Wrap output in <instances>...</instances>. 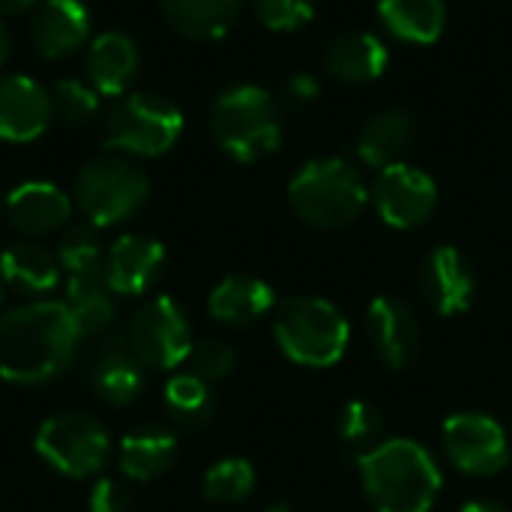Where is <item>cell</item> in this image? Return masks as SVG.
<instances>
[{"label":"cell","instance_id":"1","mask_svg":"<svg viewBox=\"0 0 512 512\" xmlns=\"http://www.w3.org/2000/svg\"><path fill=\"white\" fill-rule=\"evenodd\" d=\"M81 333L60 300H33L0 315V378L21 387L54 381L69 369Z\"/></svg>","mask_w":512,"mask_h":512},{"label":"cell","instance_id":"2","mask_svg":"<svg viewBox=\"0 0 512 512\" xmlns=\"http://www.w3.org/2000/svg\"><path fill=\"white\" fill-rule=\"evenodd\" d=\"M357 465L375 512H429L441 492V471L432 453L408 438L384 441Z\"/></svg>","mask_w":512,"mask_h":512},{"label":"cell","instance_id":"3","mask_svg":"<svg viewBox=\"0 0 512 512\" xmlns=\"http://www.w3.org/2000/svg\"><path fill=\"white\" fill-rule=\"evenodd\" d=\"M366 183L363 174L345 159H318L303 165L291 186L288 201L294 213L312 228H345L366 207Z\"/></svg>","mask_w":512,"mask_h":512},{"label":"cell","instance_id":"4","mask_svg":"<svg viewBox=\"0 0 512 512\" xmlns=\"http://www.w3.org/2000/svg\"><path fill=\"white\" fill-rule=\"evenodd\" d=\"M210 132L216 144L237 162L264 159L282 141L276 102L267 90L255 84L231 87L213 102Z\"/></svg>","mask_w":512,"mask_h":512},{"label":"cell","instance_id":"5","mask_svg":"<svg viewBox=\"0 0 512 512\" xmlns=\"http://www.w3.org/2000/svg\"><path fill=\"white\" fill-rule=\"evenodd\" d=\"M147 198V174L123 153L90 159L75 177V207L90 228H111L132 219Z\"/></svg>","mask_w":512,"mask_h":512},{"label":"cell","instance_id":"6","mask_svg":"<svg viewBox=\"0 0 512 512\" xmlns=\"http://www.w3.org/2000/svg\"><path fill=\"white\" fill-rule=\"evenodd\" d=\"M282 354L297 366H333L348 348L345 315L321 297H291L279 306L273 321Z\"/></svg>","mask_w":512,"mask_h":512},{"label":"cell","instance_id":"7","mask_svg":"<svg viewBox=\"0 0 512 512\" xmlns=\"http://www.w3.org/2000/svg\"><path fill=\"white\" fill-rule=\"evenodd\" d=\"M180 132V108L156 93H126L105 117V147L123 156H162L177 144Z\"/></svg>","mask_w":512,"mask_h":512},{"label":"cell","instance_id":"8","mask_svg":"<svg viewBox=\"0 0 512 512\" xmlns=\"http://www.w3.org/2000/svg\"><path fill=\"white\" fill-rule=\"evenodd\" d=\"M36 456L69 480L99 474L111 459V438L105 426L81 411H66L45 420L33 438Z\"/></svg>","mask_w":512,"mask_h":512},{"label":"cell","instance_id":"9","mask_svg":"<svg viewBox=\"0 0 512 512\" xmlns=\"http://www.w3.org/2000/svg\"><path fill=\"white\" fill-rule=\"evenodd\" d=\"M129 351L147 369H177L192 354V330L180 303L168 294L144 300L126 330Z\"/></svg>","mask_w":512,"mask_h":512},{"label":"cell","instance_id":"10","mask_svg":"<svg viewBox=\"0 0 512 512\" xmlns=\"http://www.w3.org/2000/svg\"><path fill=\"white\" fill-rule=\"evenodd\" d=\"M444 450L450 462L471 477H492L510 462V438L504 426L477 411L453 414L444 423Z\"/></svg>","mask_w":512,"mask_h":512},{"label":"cell","instance_id":"11","mask_svg":"<svg viewBox=\"0 0 512 512\" xmlns=\"http://www.w3.org/2000/svg\"><path fill=\"white\" fill-rule=\"evenodd\" d=\"M438 201V189L432 177L411 165H387L381 168L372 186V204L378 216L393 228H417L423 225Z\"/></svg>","mask_w":512,"mask_h":512},{"label":"cell","instance_id":"12","mask_svg":"<svg viewBox=\"0 0 512 512\" xmlns=\"http://www.w3.org/2000/svg\"><path fill=\"white\" fill-rule=\"evenodd\" d=\"M165 267V246L150 234H123L105 249V282L111 294L141 297Z\"/></svg>","mask_w":512,"mask_h":512},{"label":"cell","instance_id":"13","mask_svg":"<svg viewBox=\"0 0 512 512\" xmlns=\"http://www.w3.org/2000/svg\"><path fill=\"white\" fill-rule=\"evenodd\" d=\"M30 45L45 60H63L90 39V9L81 0H39L27 27Z\"/></svg>","mask_w":512,"mask_h":512},{"label":"cell","instance_id":"14","mask_svg":"<svg viewBox=\"0 0 512 512\" xmlns=\"http://www.w3.org/2000/svg\"><path fill=\"white\" fill-rule=\"evenodd\" d=\"M51 93L30 75H0V141H36L51 123Z\"/></svg>","mask_w":512,"mask_h":512},{"label":"cell","instance_id":"15","mask_svg":"<svg viewBox=\"0 0 512 512\" xmlns=\"http://www.w3.org/2000/svg\"><path fill=\"white\" fill-rule=\"evenodd\" d=\"M420 288L438 315H462L477 297V276L456 246H438L423 264Z\"/></svg>","mask_w":512,"mask_h":512},{"label":"cell","instance_id":"16","mask_svg":"<svg viewBox=\"0 0 512 512\" xmlns=\"http://www.w3.org/2000/svg\"><path fill=\"white\" fill-rule=\"evenodd\" d=\"M3 210L15 231L27 237H45L69 225L72 198L48 180H27L6 195Z\"/></svg>","mask_w":512,"mask_h":512},{"label":"cell","instance_id":"17","mask_svg":"<svg viewBox=\"0 0 512 512\" xmlns=\"http://www.w3.org/2000/svg\"><path fill=\"white\" fill-rule=\"evenodd\" d=\"M366 330L378 357L390 369H408L420 351V324L408 303L396 297H375L366 312Z\"/></svg>","mask_w":512,"mask_h":512},{"label":"cell","instance_id":"18","mask_svg":"<svg viewBox=\"0 0 512 512\" xmlns=\"http://www.w3.org/2000/svg\"><path fill=\"white\" fill-rule=\"evenodd\" d=\"M138 66H141V54L132 36L120 30H105L90 42L87 78L99 96H114V99L126 96V90L138 75Z\"/></svg>","mask_w":512,"mask_h":512},{"label":"cell","instance_id":"19","mask_svg":"<svg viewBox=\"0 0 512 512\" xmlns=\"http://www.w3.org/2000/svg\"><path fill=\"white\" fill-rule=\"evenodd\" d=\"M0 279H3V285L15 288L21 294L45 297L60 285L63 270H60L57 252H48L39 243L21 240L0 252Z\"/></svg>","mask_w":512,"mask_h":512},{"label":"cell","instance_id":"20","mask_svg":"<svg viewBox=\"0 0 512 512\" xmlns=\"http://www.w3.org/2000/svg\"><path fill=\"white\" fill-rule=\"evenodd\" d=\"M276 303V294L267 282L252 276H228L222 279L207 300L210 315L225 327H249L264 318Z\"/></svg>","mask_w":512,"mask_h":512},{"label":"cell","instance_id":"21","mask_svg":"<svg viewBox=\"0 0 512 512\" xmlns=\"http://www.w3.org/2000/svg\"><path fill=\"white\" fill-rule=\"evenodd\" d=\"M120 471L135 480V483H150L156 477H162L174 459H177V438L168 429L159 426H147L138 432H129L120 441Z\"/></svg>","mask_w":512,"mask_h":512},{"label":"cell","instance_id":"22","mask_svg":"<svg viewBox=\"0 0 512 512\" xmlns=\"http://www.w3.org/2000/svg\"><path fill=\"white\" fill-rule=\"evenodd\" d=\"M159 9L189 39H222L240 18V0H159Z\"/></svg>","mask_w":512,"mask_h":512},{"label":"cell","instance_id":"23","mask_svg":"<svg viewBox=\"0 0 512 512\" xmlns=\"http://www.w3.org/2000/svg\"><path fill=\"white\" fill-rule=\"evenodd\" d=\"M93 390L96 396L111 405V408H126L138 399V393L144 390V372H141V360L129 351V348H117L108 345L90 372Z\"/></svg>","mask_w":512,"mask_h":512},{"label":"cell","instance_id":"24","mask_svg":"<svg viewBox=\"0 0 512 512\" xmlns=\"http://www.w3.org/2000/svg\"><path fill=\"white\" fill-rule=\"evenodd\" d=\"M387 66V48L372 33H345L327 48V69L342 81H375Z\"/></svg>","mask_w":512,"mask_h":512},{"label":"cell","instance_id":"25","mask_svg":"<svg viewBox=\"0 0 512 512\" xmlns=\"http://www.w3.org/2000/svg\"><path fill=\"white\" fill-rule=\"evenodd\" d=\"M411 135H414L411 114H405V111H381L360 132V141H357L360 162L369 165V168L396 165L399 156L408 150Z\"/></svg>","mask_w":512,"mask_h":512},{"label":"cell","instance_id":"26","mask_svg":"<svg viewBox=\"0 0 512 512\" xmlns=\"http://www.w3.org/2000/svg\"><path fill=\"white\" fill-rule=\"evenodd\" d=\"M381 21L405 42H435L444 30V0H378Z\"/></svg>","mask_w":512,"mask_h":512},{"label":"cell","instance_id":"27","mask_svg":"<svg viewBox=\"0 0 512 512\" xmlns=\"http://www.w3.org/2000/svg\"><path fill=\"white\" fill-rule=\"evenodd\" d=\"M111 288L105 279H93V282H66V309L81 333V339L87 336H99L111 327L114 321V300H111Z\"/></svg>","mask_w":512,"mask_h":512},{"label":"cell","instance_id":"28","mask_svg":"<svg viewBox=\"0 0 512 512\" xmlns=\"http://www.w3.org/2000/svg\"><path fill=\"white\" fill-rule=\"evenodd\" d=\"M165 408L183 429H204L213 420L216 399L195 372H180L165 384Z\"/></svg>","mask_w":512,"mask_h":512},{"label":"cell","instance_id":"29","mask_svg":"<svg viewBox=\"0 0 512 512\" xmlns=\"http://www.w3.org/2000/svg\"><path fill=\"white\" fill-rule=\"evenodd\" d=\"M336 435L345 453L360 462L384 444V417L372 402H348L336 420Z\"/></svg>","mask_w":512,"mask_h":512},{"label":"cell","instance_id":"30","mask_svg":"<svg viewBox=\"0 0 512 512\" xmlns=\"http://www.w3.org/2000/svg\"><path fill=\"white\" fill-rule=\"evenodd\" d=\"M57 261L66 276V282H93L105 279V249L96 240V234L87 228H72L60 246H57Z\"/></svg>","mask_w":512,"mask_h":512},{"label":"cell","instance_id":"31","mask_svg":"<svg viewBox=\"0 0 512 512\" xmlns=\"http://www.w3.org/2000/svg\"><path fill=\"white\" fill-rule=\"evenodd\" d=\"M255 489V468L246 459H222L204 474V498L213 504H240Z\"/></svg>","mask_w":512,"mask_h":512},{"label":"cell","instance_id":"32","mask_svg":"<svg viewBox=\"0 0 512 512\" xmlns=\"http://www.w3.org/2000/svg\"><path fill=\"white\" fill-rule=\"evenodd\" d=\"M51 111L66 126H84L99 111V93L78 78H60L51 90Z\"/></svg>","mask_w":512,"mask_h":512},{"label":"cell","instance_id":"33","mask_svg":"<svg viewBox=\"0 0 512 512\" xmlns=\"http://www.w3.org/2000/svg\"><path fill=\"white\" fill-rule=\"evenodd\" d=\"M255 12L264 27L288 33L306 27L315 15V6L312 0H255Z\"/></svg>","mask_w":512,"mask_h":512},{"label":"cell","instance_id":"34","mask_svg":"<svg viewBox=\"0 0 512 512\" xmlns=\"http://www.w3.org/2000/svg\"><path fill=\"white\" fill-rule=\"evenodd\" d=\"M189 363H192V372L210 384V381L228 378L237 369V354H234L231 345H225L219 339H207V342H201V345L192 348Z\"/></svg>","mask_w":512,"mask_h":512},{"label":"cell","instance_id":"35","mask_svg":"<svg viewBox=\"0 0 512 512\" xmlns=\"http://www.w3.org/2000/svg\"><path fill=\"white\" fill-rule=\"evenodd\" d=\"M87 510L90 512H135V498H132V492H129L123 483H117V480L105 477V480L93 483V489H90V498H87Z\"/></svg>","mask_w":512,"mask_h":512},{"label":"cell","instance_id":"36","mask_svg":"<svg viewBox=\"0 0 512 512\" xmlns=\"http://www.w3.org/2000/svg\"><path fill=\"white\" fill-rule=\"evenodd\" d=\"M315 93H318V81H315L312 75L297 72V75H291V78H288V96H291V99H297V102H309V99H315Z\"/></svg>","mask_w":512,"mask_h":512},{"label":"cell","instance_id":"37","mask_svg":"<svg viewBox=\"0 0 512 512\" xmlns=\"http://www.w3.org/2000/svg\"><path fill=\"white\" fill-rule=\"evenodd\" d=\"M39 0H0V18L3 15H21L27 9H33Z\"/></svg>","mask_w":512,"mask_h":512},{"label":"cell","instance_id":"38","mask_svg":"<svg viewBox=\"0 0 512 512\" xmlns=\"http://www.w3.org/2000/svg\"><path fill=\"white\" fill-rule=\"evenodd\" d=\"M9 54H12V33H9L6 21L0 18V66L9 60Z\"/></svg>","mask_w":512,"mask_h":512},{"label":"cell","instance_id":"39","mask_svg":"<svg viewBox=\"0 0 512 512\" xmlns=\"http://www.w3.org/2000/svg\"><path fill=\"white\" fill-rule=\"evenodd\" d=\"M459 512H507L504 507H498L495 501H471V504H465Z\"/></svg>","mask_w":512,"mask_h":512},{"label":"cell","instance_id":"40","mask_svg":"<svg viewBox=\"0 0 512 512\" xmlns=\"http://www.w3.org/2000/svg\"><path fill=\"white\" fill-rule=\"evenodd\" d=\"M267 512H294L291 507H285V504H276V507H270Z\"/></svg>","mask_w":512,"mask_h":512},{"label":"cell","instance_id":"41","mask_svg":"<svg viewBox=\"0 0 512 512\" xmlns=\"http://www.w3.org/2000/svg\"><path fill=\"white\" fill-rule=\"evenodd\" d=\"M0 303H3V279H0Z\"/></svg>","mask_w":512,"mask_h":512},{"label":"cell","instance_id":"42","mask_svg":"<svg viewBox=\"0 0 512 512\" xmlns=\"http://www.w3.org/2000/svg\"><path fill=\"white\" fill-rule=\"evenodd\" d=\"M0 207H3V195H0Z\"/></svg>","mask_w":512,"mask_h":512}]
</instances>
